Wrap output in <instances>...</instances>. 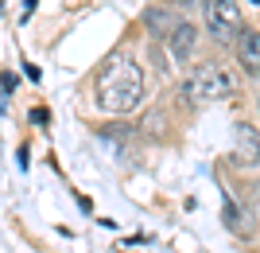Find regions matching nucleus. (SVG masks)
<instances>
[{
	"mask_svg": "<svg viewBox=\"0 0 260 253\" xmlns=\"http://www.w3.org/2000/svg\"><path fill=\"white\" fill-rule=\"evenodd\" d=\"M93 94H98V105L105 113H128V109H136V101H140V94H144L140 66L132 63V59H124V55L109 59V63L101 66V74H98Z\"/></svg>",
	"mask_w": 260,
	"mask_h": 253,
	"instance_id": "obj_1",
	"label": "nucleus"
},
{
	"mask_svg": "<svg viewBox=\"0 0 260 253\" xmlns=\"http://www.w3.org/2000/svg\"><path fill=\"white\" fill-rule=\"evenodd\" d=\"M237 90V78L229 74L225 66H214V63H206V66H198L194 74H186V82H183V94L194 105H206V101H221V98H229Z\"/></svg>",
	"mask_w": 260,
	"mask_h": 253,
	"instance_id": "obj_2",
	"label": "nucleus"
},
{
	"mask_svg": "<svg viewBox=\"0 0 260 253\" xmlns=\"http://www.w3.org/2000/svg\"><path fill=\"white\" fill-rule=\"evenodd\" d=\"M206 4V27L210 35H214L217 43H233L241 35V8H237V0H202Z\"/></svg>",
	"mask_w": 260,
	"mask_h": 253,
	"instance_id": "obj_3",
	"label": "nucleus"
},
{
	"mask_svg": "<svg viewBox=\"0 0 260 253\" xmlns=\"http://www.w3.org/2000/svg\"><path fill=\"white\" fill-rule=\"evenodd\" d=\"M233 160L241 167H260V136L252 125H233Z\"/></svg>",
	"mask_w": 260,
	"mask_h": 253,
	"instance_id": "obj_4",
	"label": "nucleus"
},
{
	"mask_svg": "<svg viewBox=\"0 0 260 253\" xmlns=\"http://www.w3.org/2000/svg\"><path fill=\"white\" fill-rule=\"evenodd\" d=\"M237 63L245 66V74H260V32L237 35Z\"/></svg>",
	"mask_w": 260,
	"mask_h": 253,
	"instance_id": "obj_5",
	"label": "nucleus"
},
{
	"mask_svg": "<svg viewBox=\"0 0 260 253\" xmlns=\"http://www.w3.org/2000/svg\"><path fill=\"white\" fill-rule=\"evenodd\" d=\"M167 43H171V59H175V63H186L190 51H194V27H190L186 20L175 23L171 35H167Z\"/></svg>",
	"mask_w": 260,
	"mask_h": 253,
	"instance_id": "obj_6",
	"label": "nucleus"
},
{
	"mask_svg": "<svg viewBox=\"0 0 260 253\" xmlns=\"http://www.w3.org/2000/svg\"><path fill=\"white\" fill-rule=\"evenodd\" d=\"M148 27H152L155 35H171L175 20H171V16H167L163 8H152V12H148Z\"/></svg>",
	"mask_w": 260,
	"mask_h": 253,
	"instance_id": "obj_7",
	"label": "nucleus"
},
{
	"mask_svg": "<svg viewBox=\"0 0 260 253\" xmlns=\"http://www.w3.org/2000/svg\"><path fill=\"white\" fill-rule=\"evenodd\" d=\"M221 199H225V210H221V214H225V226H229V230H237V226H241L237 203H233V199H229V191H221Z\"/></svg>",
	"mask_w": 260,
	"mask_h": 253,
	"instance_id": "obj_8",
	"label": "nucleus"
},
{
	"mask_svg": "<svg viewBox=\"0 0 260 253\" xmlns=\"http://www.w3.org/2000/svg\"><path fill=\"white\" fill-rule=\"evenodd\" d=\"M31 12H35V0H23V20H27Z\"/></svg>",
	"mask_w": 260,
	"mask_h": 253,
	"instance_id": "obj_9",
	"label": "nucleus"
},
{
	"mask_svg": "<svg viewBox=\"0 0 260 253\" xmlns=\"http://www.w3.org/2000/svg\"><path fill=\"white\" fill-rule=\"evenodd\" d=\"M0 12H4V4H0Z\"/></svg>",
	"mask_w": 260,
	"mask_h": 253,
	"instance_id": "obj_10",
	"label": "nucleus"
}]
</instances>
